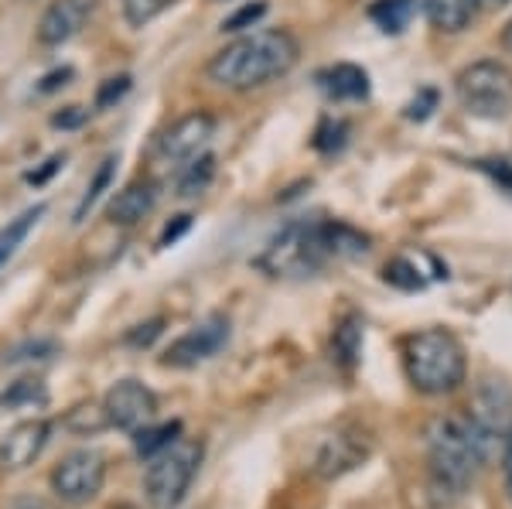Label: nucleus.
<instances>
[{
  "mask_svg": "<svg viewBox=\"0 0 512 509\" xmlns=\"http://www.w3.org/2000/svg\"><path fill=\"white\" fill-rule=\"evenodd\" d=\"M499 434V400H478L475 407L434 421L427 431V465L437 496H461L485 469Z\"/></svg>",
  "mask_w": 512,
  "mask_h": 509,
  "instance_id": "1",
  "label": "nucleus"
},
{
  "mask_svg": "<svg viewBox=\"0 0 512 509\" xmlns=\"http://www.w3.org/2000/svg\"><path fill=\"white\" fill-rule=\"evenodd\" d=\"M369 253V236L335 219H291L270 236L256 267L270 277H311L332 260H352Z\"/></svg>",
  "mask_w": 512,
  "mask_h": 509,
  "instance_id": "2",
  "label": "nucleus"
},
{
  "mask_svg": "<svg viewBox=\"0 0 512 509\" xmlns=\"http://www.w3.org/2000/svg\"><path fill=\"white\" fill-rule=\"evenodd\" d=\"M297 59H301V45H297L291 31L263 28L236 38L233 45H226L222 52L212 55L205 72L222 89L253 93V89H263L270 82L284 79L297 65Z\"/></svg>",
  "mask_w": 512,
  "mask_h": 509,
  "instance_id": "3",
  "label": "nucleus"
},
{
  "mask_svg": "<svg viewBox=\"0 0 512 509\" xmlns=\"http://www.w3.org/2000/svg\"><path fill=\"white\" fill-rule=\"evenodd\" d=\"M407 380L427 397H441L465 383V349L448 328H424L403 342Z\"/></svg>",
  "mask_w": 512,
  "mask_h": 509,
  "instance_id": "4",
  "label": "nucleus"
},
{
  "mask_svg": "<svg viewBox=\"0 0 512 509\" xmlns=\"http://www.w3.org/2000/svg\"><path fill=\"white\" fill-rule=\"evenodd\" d=\"M205 458L202 441L178 438L151 458L144 472V496L154 509H178L192 489L198 465Z\"/></svg>",
  "mask_w": 512,
  "mask_h": 509,
  "instance_id": "5",
  "label": "nucleus"
},
{
  "mask_svg": "<svg viewBox=\"0 0 512 509\" xmlns=\"http://www.w3.org/2000/svg\"><path fill=\"white\" fill-rule=\"evenodd\" d=\"M454 89L461 106L478 120H506L512 113V69L495 59L461 69Z\"/></svg>",
  "mask_w": 512,
  "mask_h": 509,
  "instance_id": "6",
  "label": "nucleus"
},
{
  "mask_svg": "<svg viewBox=\"0 0 512 509\" xmlns=\"http://www.w3.org/2000/svg\"><path fill=\"white\" fill-rule=\"evenodd\" d=\"M103 482H106V458L99 455L96 448L69 451L52 469L55 496L69 506H82V503H89V499H96Z\"/></svg>",
  "mask_w": 512,
  "mask_h": 509,
  "instance_id": "7",
  "label": "nucleus"
},
{
  "mask_svg": "<svg viewBox=\"0 0 512 509\" xmlns=\"http://www.w3.org/2000/svg\"><path fill=\"white\" fill-rule=\"evenodd\" d=\"M212 137H216V117L198 110V113H188V117L171 123V127L158 137L154 154H158V161L168 171H178L192 158H198V154H205V147H209Z\"/></svg>",
  "mask_w": 512,
  "mask_h": 509,
  "instance_id": "8",
  "label": "nucleus"
},
{
  "mask_svg": "<svg viewBox=\"0 0 512 509\" xmlns=\"http://www.w3.org/2000/svg\"><path fill=\"white\" fill-rule=\"evenodd\" d=\"M103 417L110 428L134 434L137 428H144V424H151L154 417H158V397L140 380H120L106 390Z\"/></svg>",
  "mask_w": 512,
  "mask_h": 509,
  "instance_id": "9",
  "label": "nucleus"
},
{
  "mask_svg": "<svg viewBox=\"0 0 512 509\" xmlns=\"http://www.w3.org/2000/svg\"><path fill=\"white\" fill-rule=\"evenodd\" d=\"M229 342V318L226 315H209L205 322L188 328L181 339H175L164 352V366L192 369L205 359H212L216 352Z\"/></svg>",
  "mask_w": 512,
  "mask_h": 509,
  "instance_id": "10",
  "label": "nucleus"
},
{
  "mask_svg": "<svg viewBox=\"0 0 512 509\" xmlns=\"http://www.w3.org/2000/svg\"><path fill=\"white\" fill-rule=\"evenodd\" d=\"M48 438H52V424L41 421V417L14 424V428L0 438V469L21 472V469H28V465H35V458L45 451Z\"/></svg>",
  "mask_w": 512,
  "mask_h": 509,
  "instance_id": "11",
  "label": "nucleus"
},
{
  "mask_svg": "<svg viewBox=\"0 0 512 509\" xmlns=\"http://www.w3.org/2000/svg\"><path fill=\"white\" fill-rule=\"evenodd\" d=\"M96 0H52L38 21V41L45 48H59L86 28Z\"/></svg>",
  "mask_w": 512,
  "mask_h": 509,
  "instance_id": "12",
  "label": "nucleus"
},
{
  "mask_svg": "<svg viewBox=\"0 0 512 509\" xmlns=\"http://www.w3.org/2000/svg\"><path fill=\"white\" fill-rule=\"evenodd\" d=\"M448 277V267H441L431 253H400L383 267V281L400 291H424L431 281Z\"/></svg>",
  "mask_w": 512,
  "mask_h": 509,
  "instance_id": "13",
  "label": "nucleus"
},
{
  "mask_svg": "<svg viewBox=\"0 0 512 509\" xmlns=\"http://www.w3.org/2000/svg\"><path fill=\"white\" fill-rule=\"evenodd\" d=\"M158 205V185L151 178H137L127 188H120L106 205V219L113 226H137L140 219H147Z\"/></svg>",
  "mask_w": 512,
  "mask_h": 509,
  "instance_id": "14",
  "label": "nucleus"
},
{
  "mask_svg": "<svg viewBox=\"0 0 512 509\" xmlns=\"http://www.w3.org/2000/svg\"><path fill=\"white\" fill-rule=\"evenodd\" d=\"M318 86L335 103H359L369 96V72L352 62H338L332 69L318 72Z\"/></svg>",
  "mask_w": 512,
  "mask_h": 509,
  "instance_id": "15",
  "label": "nucleus"
},
{
  "mask_svg": "<svg viewBox=\"0 0 512 509\" xmlns=\"http://www.w3.org/2000/svg\"><path fill=\"white\" fill-rule=\"evenodd\" d=\"M424 11L437 31L458 35V31H465L478 18L482 0H424Z\"/></svg>",
  "mask_w": 512,
  "mask_h": 509,
  "instance_id": "16",
  "label": "nucleus"
},
{
  "mask_svg": "<svg viewBox=\"0 0 512 509\" xmlns=\"http://www.w3.org/2000/svg\"><path fill=\"white\" fill-rule=\"evenodd\" d=\"M48 212V205H31V209L18 212L14 219H7V226H0V270L14 260V253L21 250V243L31 236V229L41 223V216Z\"/></svg>",
  "mask_w": 512,
  "mask_h": 509,
  "instance_id": "17",
  "label": "nucleus"
},
{
  "mask_svg": "<svg viewBox=\"0 0 512 509\" xmlns=\"http://www.w3.org/2000/svg\"><path fill=\"white\" fill-rule=\"evenodd\" d=\"M417 0H373L369 4V21L386 35H403L410 21L417 18Z\"/></svg>",
  "mask_w": 512,
  "mask_h": 509,
  "instance_id": "18",
  "label": "nucleus"
},
{
  "mask_svg": "<svg viewBox=\"0 0 512 509\" xmlns=\"http://www.w3.org/2000/svg\"><path fill=\"white\" fill-rule=\"evenodd\" d=\"M332 356L345 373H352L355 363H359V356H362V318L359 315H349L338 322L332 335Z\"/></svg>",
  "mask_w": 512,
  "mask_h": 509,
  "instance_id": "19",
  "label": "nucleus"
},
{
  "mask_svg": "<svg viewBox=\"0 0 512 509\" xmlns=\"http://www.w3.org/2000/svg\"><path fill=\"white\" fill-rule=\"evenodd\" d=\"M175 175H178L181 199H195V195H202L205 188L212 185V178H216V158L205 151V154H198V158L188 161L185 168H178Z\"/></svg>",
  "mask_w": 512,
  "mask_h": 509,
  "instance_id": "20",
  "label": "nucleus"
},
{
  "mask_svg": "<svg viewBox=\"0 0 512 509\" xmlns=\"http://www.w3.org/2000/svg\"><path fill=\"white\" fill-rule=\"evenodd\" d=\"M181 438V424L178 421H164V424H144V428L134 431V451L140 458H147L151 462L158 451H164L171 445V441Z\"/></svg>",
  "mask_w": 512,
  "mask_h": 509,
  "instance_id": "21",
  "label": "nucleus"
},
{
  "mask_svg": "<svg viewBox=\"0 0 512 509\" xmlns=\"http://www.w3.org/2000/svg\"><path fill=\"white\" fill-rule=\"evenodd\" d=\"M113 171H117V158H103L99 161V168H96V175H93V182H89V188H86V195L79 199V205H76V219L72 223H86V216H89V209L99 202V195L110 188V182H113Z\"/></svg>",
  "mask_w": 512,
  "mask_h": 509,
  "instance_id": "22",
  "label": "nucleus"
},
{
  "mask_svg": "<svg viewBox=\"0 0 512 509\" xmlns=\"http://www.w3.org/2000/svg\"><path fill=\"white\" fill-rule=\"evenodd\" d=\"M175 4L178 0H123V18H127L130 28H144Z\"/></svg>",
  "mask_w": 512,
  "mask_h": 509,
  "instance_id": "23",
  "label": "nucleus"
},
{
  "mask_svg": "<svg viewBox=\"0 0 512 509\" xmlns=\"http://www.w3.org/2000/svg\"><path fill=\"white\" fill-rule=\"evenodd\" d=\"M48 393L41 387V380H18L11 390L0 393V404L4 407H24V404H45Z\"/></svg>",
  "mask_w": 512,
  "mask_h": 509,
  "instance_id": "24",
  "label": "nucleus"
},
{
  "mask_svg": "<svg viewBox=\"0 0 512 509\" xmlns=\"http://www.w3.org/2000/svg\"><path fill=\"white\" fill-rule=\"evenodd\" d=\"M345 141H349V123L335 120V117L321 120V127H318V134H315V147H318V151L335 154V151H342Z\"/></svg>",
  "mask_w": 512,
  "mask_h": 509,
  "instance_id": "25",
  "label": "nucleus"
},
{
  "mask_svg": "<svg viewBox=\"0 0 512 509\" xmlns=\"http://www.w3.org/2000/svg\"><path fill=\"white\" fill-rule=\"evenodd\" d=\"M130 76H113V79H106L103 86H99V93H96V110H110L113 103H120L123 96L130 93Z\"/></svg>",
  "mask_w": 512,
  "mask_h": 509,
  "instance_id": "26",
  "label": "nucleus"
},
{
  "mask_svg": "<svg viewBox=\"0 0 512 509\" xmlns=\"http://www.w3.org/2000/svg\"><path fill=\"white\" fill-rule=\"evenodd\" d=\"M263 14H267V4H263V0H256V4H246V7H239L233 18L222 21V31H233V35H236V31H246V28H253V24L260 21Z\"/></svg>",
  "mask_w": 512,
  "mask_h": 509,
  "instance_id": "27",
  "label": "nucleus"
},
{
  "mask_svg": "<svg viewBox=\"0 0 512 509\" xmlns=\"http://www.w3.org/2000/svg\"><path fill=\"white\" fill-rule=\"evenodd\" d=\"M161 328H164V318H151V322L130 328V332L123 335V342H127V346H137V349H140V346H151V342L161 335Z\"/></svg>",
  "mask_w": 512,
  "mask_h": 509,
  "instance_id": "28",
  "label": "nucleus"
},
{
  "mask_svg": "<svg viewBox=\"0 0 512 509\" xmlns=\"http://www.w3.org/2000/svg\"><path fill=\"white\" fill-rule=\"evenodd\" d=\"M55 352V342H28V346L14 349L7 359H48Z\"/></svg>",
  "mask_w": 512,
  "mask_h": 509,
  "instance_id": "29",
  "label": "nucleus"
},
{
  "mask_svg": "<svg viewBox=\"0 0 512 509\" xmlns=\"http://www.w3.org/2000/svg\"><path fill=\"white\" fill-rule=\"evenodd\" d=\"M434 103H437V96L431 93V89H424V93H420V100H414L407 106V117L410 120H427V113H431Z\"/></svg>",
  "mask_w": 512,
  "mask_h": 509,
  "instance_id": "30",
  "label": "nucleus"
},
{
  "mask_svg": "<svg viewBox=\"0 0 512 509\" xmlns=\"http://www.w3.org/2000/svg\"><path fill=\"white\" fill-rule=\"evenodd\" d=\"M82 120H86V110H82V106H69V110L55 113V117H52V127H79Z\"/></svg>",
  "mask_w": 512,
  "mask_h": 509,
  "instance_id": "31",
  "label": "nucleus"
},
{
  "mask_svg": "<svg viewBox=\"0 0 512 509\" xmlns=\"http://www.w3.org/2000/svg\"><path fill=\"white\" fill-rule=\"evenodd\" d=\"M62 161H65L62 154H52V158L45 161V168H41V171H31V175H28V182H31V185H41V182H48V178H52L55 171L62 168Z\"/></svg>",
  "mask_w": 512,
  "mask_h": 509,
  "instance_id": "32",
  "label": "nucleus"
},
{
  "mask_svg": "<svg viewBox=\"0 0 512 509\" xmlns=\"http://www.w3.org/2000/svg\"><path fill=\"white\" fill-rule=\"evenodd\" d=\"M188 226H192V216H178L175 223H168V229H164V233H161V246H171V243L178 240L181 233H185Z\"/></svg>",
  "mask_w": 512,
  "mask_h": 509,
  "instance_id": "33",
  "label": "nucleus"
},
{
  "mask_svg": "<svg viewBox=\"0 0 512 509\" xmlns=\"http://www.w3.org/2000/svg\"><path fill=\"white\" fill-rule=\"evenodd\" d=\"M65 79H72V69H59V72H52V76H45L41 79V93H52V89L65 86Z\"/></svg>",
  "mask_w": 512,
  "mask_h": 509,
  "instance_id": "34",
  "label": "nucleus"
},
{
  "mask_svg": "<svg viewBox=\"0 0 512 509\" xmlns=\"http://www.w3.org/2000/svg\"><path fill=\"white\" fill-rule=\"evenodd\" d=\"M7 509H52L45 503V499H38V496H18V499H11V506Z\"/></svg>",
  "mask_w": 512,
  "mask_h": 509,
  "instance_id": "35",
  "label": "nucleus"
},
{
  "mask_svg": "<svg viewBox=\"0 0 512 509\" xmlns=\"http://www.w3.org/2000/svg\"><path fill=\"white\" fill-rule=\"evenodd\" d=\"M506 486L512 496V431H509V445H506Z\"/></svg>",
  "mask_w": 512,
  "mask_h": 509,
  "instance_id": "36",
  "label": "nucleus"
},
{
  "mask_svg": "<svg viewBox=\"0 0 512 509\" xmlns=\"http://www.w3.org/2000/svg\"><path fill=\"white\" fill-rule=\"evenodd\" d=\"M502 45H506L509 52H512V21L506 24V31H502Z\"/></svg>",
  "mask_w": 512,
  "mask_h": 509,
  "instance_id": "37",
  "label": "nucleus"
},
{
  "mask_svg": "<svg viewBox=\"0 0 512 509\" xmlns=\"http://www.w3.org/2000/svg\"><path fill=\"white\" fill-rule=\"evenodd\" d=\"M509 0H482V7H506Z\"/></svg>",
  "mask_w": 512,
  "mask_h": 509,
  "instance_id": "38",
  "label": "nucleus"
},
{
  "mask_svg": "<svg viewBox=\"0 0 512 509\" xmlns=\"http://www.w3.org/2000/svg\"><path fill=\"white\" fill-rule=\"evenodd\" d=\"M117 509H134V506H117Z\"/></svg>",
  "mask_w": 512,
  "mask_h": 509,
  "instance_id": "39",
  "label": "nucleus"
},
{
  "mask_svg": "<svg viewBox=\"0 0 512 509\" xmlns=\"http://www.w3.org/2000/svg\"><path fill=\"white\" fill-rule=\"evenodd\" d=\"M219 4H226V0H219Z\"/></svg>",
  "mask_w": 512,
  "mask_h": 509,
  "instance_id": "40",
  "label": "nucleus"
}]
</instances>
